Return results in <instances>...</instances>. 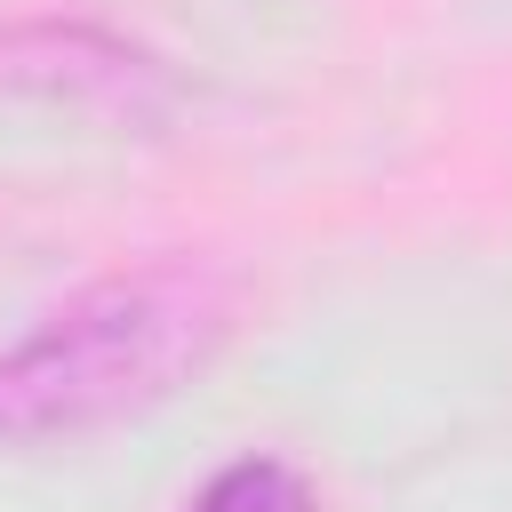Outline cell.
<instances>
[{"label": "cell", "mask_w": 512, "mask_h": 512, "mask_svg": "<svg viewBox=\"0 0 512 512\" xmlns=\"http://www.w3.org/2000/svg\"><path fill=\"white\" fill-rule=\"evenodd\" d=\"M232 336V280L192 256H152L72 288L48 320L0 344V440L56 448L176 400Z\"/></svg>", "instance_id": "1"}, {"label": "cell", "mask_w": 512, "mask_h": 512, "mask_svg": "<svg viewBox=\"0 0 512 512\" xmlns=\"http://www.w3.org/2000/svg\"><path fill=\"white\" fill-rule=\"evenodd\" d=\"M0 88L104 104V112H128V120H152L168 104V72L144 48L96 32V24H8L0 32Z\"/></svg>", "instance_id": "2"}, {"label": "cell", "mask_w": 512, "mask_h": 512, "mask_svg": "<svg viewBox=\"0 0 512 512\" xmlns=\"http://www.w3.org/2000/svg\"><path fill=\"white\" fill-rule=\"evenodd\" d=\"M176 512H320V496H312V480L288 456H232Z\"/></svg>", "instance_id": "3"}]
</instances>
